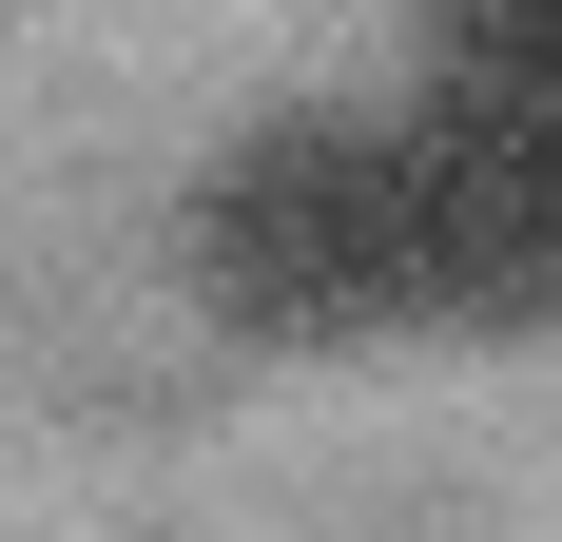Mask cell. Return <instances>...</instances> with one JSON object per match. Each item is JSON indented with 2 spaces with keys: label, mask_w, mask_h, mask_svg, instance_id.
Listing matches in <instances>:
<instances>
[{
  "label": "cell",
  "mask_w": 562,
  "mask_h": 542,
  "mask_svg": "<svg viewBox=\"0 0 562 542\" xmlns=\"http://www.w3.org/2000/svg\"><path fill=\"white\" fill-rule=\"evenodd\" d=\"M194 310L233 349H369L427 329V214H407V116H252L194 174Z\"/></svg>",
  "instance_id": "1"
},
{
  "label": "cell",
  "mask_w": 562,
  "mask_h": 542,
  "mask_svg": "<svg viewBox=\"0 0 562 542\" xmlns=\"http://www.w3.org/2000/svg\"><path fill=\"white\" fill-rule=\"evenodd\" d=\"M407 58H427V98L562 136V0H407Z\"/></svg>",
  "instance_id": "3"
},
{
  "label": "cell",
  "mask_w": 562,
  "mask_h": 542,
  "mask_svg": "<svg viewBox=\"0 0 562 542\" xmlns=\"http://www.w3.org/2000/svg\"><path fill=\"white\" fill-rule=\"evenodd\" d=\"M407 214H427V329H543L562 310V136L427 98L407 116Z\"/></svg>",
  "instance_id": "2"
}]
</instances>
